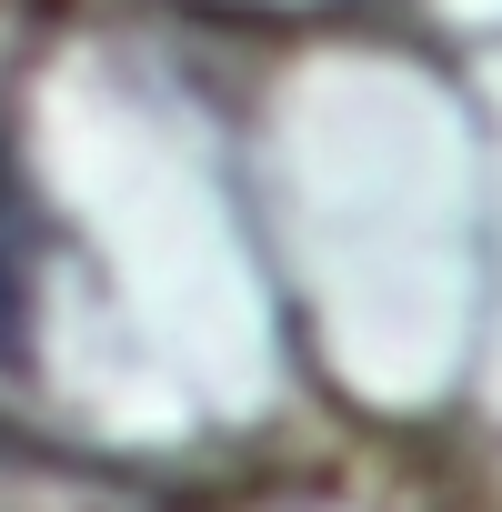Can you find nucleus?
Listing matches in <instances>:
<instances>
[{
	"mask_svg": "<svg viewBox=\"0 0 502 512\" xmlns=\"http://www.w3.org/2000/svg\"><path fill=\"white\" fill-rule=\"evenodd\" d=\"M31 292H41V221H31L11 141H0V372L31 352Z\"/></svg>",
	"mask_w": 502,
	"mask_h": 512,
	"instance_id": "1",
	"label": "nucleus"
}]
</instances>
